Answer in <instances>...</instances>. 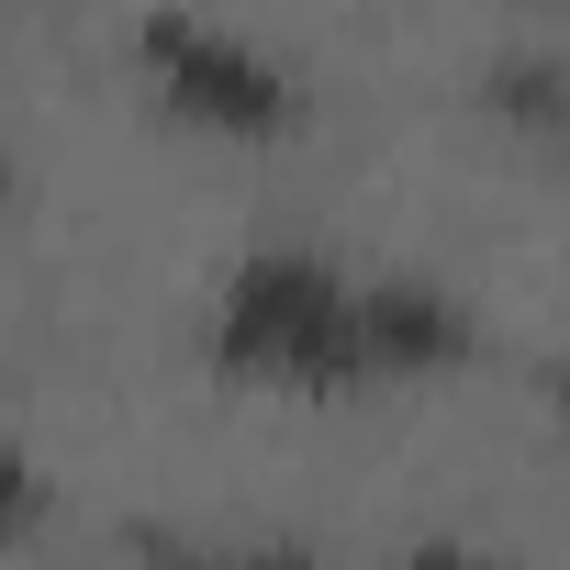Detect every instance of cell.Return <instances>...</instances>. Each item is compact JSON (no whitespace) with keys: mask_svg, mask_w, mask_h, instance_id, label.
Segmentation results:
<instances>
[{"mask_svg":"<svg viewBox=\"0 0 570 570\" xmlns=\"http://www.w3.org/2000/svg\"><path fill=\"white\" fill-rule=\"evenodd\" d=\"M124 559L135 570H325L292 537H179V525H124Z\"/></svg>","mask_w":570,"mask_h":570,"instance_id":"4","label":"cell"},{"mask_svg":"<svg viewBox=\"0 0 570 570\" xmlns=\"http://www.w3.org/2000/svg\"><path fill=\"white\" fill-rule=\"evenodd\" d=\"M213 358L235 381H292V392H358L370 370V325H358V279L325 268L314 246H257L235 257L224 303H213Z\"/></svg>","mask_w":570,"mask_h":570,"instance_id":"1","label":"cell"},{"mask_svg":"<svg viewBox=\"0 0 570 570\" xmlns=\"http://www.w3.org/2000/svg\"><path fill=\"white\" fill-rule=\"evenodd\" d=\"M0 190H12V157H0Z\"/></svg>","mask_w":570,"mask_h":570,"instance_id":"8","label":"cell"},{"mask_svg":"<svg viewBox=\"0 0 570 570\" xmlns=\"http://www.w3.org/2000/svg\"><path fill=\"white\" fill-rule=\"evenodd\" d=\"M46 514H57V492H46V470H35V459H23L12 436H0V548H23V537H35Z\"/></svg>","mask_w":570,"mask_h":570,"instance_id":"5","label":"cell"},{"mask_svg":"<svg viewBox=\"0 0 570 570\" xmlns=\"http://www.w3.org/2000/svg\"><path fill=\"white\" fill-rule=\"evenodd\" d=\"M135 68H146V90H157L179 124L235 135V146L292 135V124H303V79L279 68L268 46L202 23V12H146V23H135Z\"/></svg>","mask_w":570,"mask_h":570,"instance_id":"2","label":"cell"},{"mask_svg":"<svg viewBox=\"0 0 570 570\" xmlns=\"http://www.w3.org/2000/svg\"><path fill=\"white\" fill-rule=\"evenodd\" d=\"M358 325H370V370H459L470 358V314L436 292V279H358Z\"/></svg>","mask_w":570,"mask_h":570,"instance_id":"3","label":"cell"},{"mask_svg":"<svg viewBox=\"0 0 570 570\" xmlns=\"http://www.w3.org/2000/svg\"><path fill=\"white\" fill-rule=\"evenodd\" d=\"M548 403H559V414H570V347H559V358H548Z\"/></svg>","mask_w":570,"mask_h":570,"instance_id":"7","label":"cell"},{"mask_svg":"<svg viewBox=\"0 0 570 570\" xmlns=\"http://www.w3.org/2000/svg\"><path fill=\"white\" fill-rule=\"evenodd\" d=\"M392 570H514V559H492V548H470V537H425V548H403Z\"/></svg>","mask_w":570,"mask_h":570,"instance_id":"6","label":"cell"}]
</instances>
